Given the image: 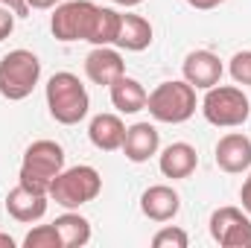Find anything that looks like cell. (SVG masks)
Listing matches in <instances>:
<instances>
[{"mask_svg": "<svg viewBox=\"0 0 251 248\" xmlns=\"http://www.w3.org/2000/svg\"><path fill=\"white\" fill-rule=\"evenodd\" d=\"M111 3H117V6H126V9H131V6H140L143 0H111Z\"/></svg>", "mask_w": 251, "mask_h": 248, "instance_id": "cell-29", "label": "cell"}, {"mask_svg": "<svg viewBox=\"0 0 251 248\" xmlns=\"http://www.w3.org/2000/svg\"><path fill=\"white\" fill-rule=\"evenodd\" d=\"M53 225H56V231H59V237H62V248H82V246L91 243V222H88L82 213L67 210V213H62Z\"/></svg>", "mask_w": 251, "mask_h": 248, "instance_id": "cell-20", "label": "cell"}, {"mask_svg": "<svg viewBox=\"0 0 251 248\" xmlns=\"http://www.w3.org/2000/svg\"><path fill=\"white\" fill-rule=\"evenodd\" d=\"M216 167L228 175H240L251 167V137L243 131H228L216 143Z\"/></svg>", "mask_w": 251, "mask_h": 248, "instance_id": "cell-10", "label": "cell"}, {"mask_svg": "<svg viewBox=\"0 0 251 248\" xmlns=\"http://www.w3.org/2000/svg\"><path fill=\"white\" fill-rule=\"evenodd\" d=\"M85 76L94 85H114L120 76H126V62L114 47H94L85 56Z\"/></svg>", "mask_w": 251, "mask_h": 248, "instance_id": "cell-12", "label": "cell"}, {"mask_svg": "<svg viewBox=\"0 0 251 248\" xmlns=\"http://www.w3.org/2000/svg\"><path fill=\"white\" fill-rule=\"evenodd\" d=\"M62 0H26V6L29 9H56Z\"/></svg>", "mask_w": 251, "mask_h": 248, "instance_id": "cell-27", "label": "cell"}, {"mask_svg": "<svg viewBox=\"0 0 251 248\" xmlns=\"http://www.w3.org/2000/svg\"><path fill=\"white\" fill-rule=\"evenodd\" d=\"M62 170H64V149L62 146L56 140H35L24 152L18 181L24 187L41 190V193L50 196V184L56 181V175Z\"/></svg>", "mask_w": 251, "mask_h": 248, "instance_id": "cell-2", "label": "cell"}, {"mask_svg": "<svg viewBox=\"0 0 251 248\" xmlns=\"http://www.w3.org/2000/svg\"><path fill=\"white\" fill-rule=\"evenodd\" d=\"M24 248H62V237L56 225H35L24 237Z\"/></svg>", "mask_w": 251, "mask_h": 248, "instance_id": "cell-21", "label": "cell"}, {"mask_svg": "<svg viewBox=\"0 0 251 248\" xmlns=\"http://www.w3.org/2000/svg\"><path fill=\"white\" fill-rule=\"evenodd\" d=\"M152 246L155 248H187L190 237L184 228H176V225H164L155 237H152Z\"/></svg>", "mask_w": 251, "mask_h": 248, "instance_id": "cell-22", "label": "cell"}, {"mask_svg": "<svg viewBox=\"0 0 251 248\" xmlns=\"http://www.w3.org/2000/svg\"><path fill=\"white\" fill-rule=\"evenodd\" d=\"M181 73H184V79L196 91H207V88H213V85L222 82L225 67H222L216 53H210V50H193V53H187V59L181 64Z\"/></svg>", "mask_w": 251, "mask_h": 248, "instance_id": "cell-11", "label": "cell"}, {"mask_svg": "<svg viewBox=\"0 0 251 248\" xmlns=\"http://www.w3.org/2000/svg\"><path fill=\"white\" fill-rule=\"evenodd\" d=\"M102 190V175L88 167V164H79V167H70L62 170L56 175V181L50 184V198L64 207V210H76L88 201H94Z\"/></svg>", "mask_w": 251, "mask_h": 248, "instance_id": "cell-6", "label": "cell"}, {"mask_svg": "<svg viewBox=\"0 0 251 248\" xmlns=\"http://www.w3.org/2000/svg\"><path fill=\"white\" fill-rule=\"evenodd\" d=\"M117 29H120V12L111 9V6H97L94 24H91L85 41L94 44V47H111L114 38H117Z\"/></svg>", "mask_w": 251, "mask_h": 248, "instance_id": "cell-19", "label": "cell"}, {"mask_svg": "<svg viewBox=\"0 0 251 248\" xmlns=\"http://www.w3.org/2000/svg\"><path fill=\"white\" fill-rule=\"evenodd\" d=\"M47 201H50L47 193L32 190V187H24L21 181H18V187H12L6 193V210H9V216L15 222H24V225L38 222L47 213Z\"/></svg>", "mask_w": 251, "mask_h": 248, "instance_id": "cell-9", "label": "cell"}, {"mask_svg": "<svg viewBox=\"0 0 251 248\" xmlns=\"http://www.w3.org/2000/svg\"><path fill=\"white\" fill-rule=\"evenodd\" d=\"M41 79V62L32 50H12L0 59V97L9 102L26 99Z\"/></svg>", "mask_w": 251, "mask_h": 248, "instance_id": "cell-4", "label": "cell"}, {"mask_svg": "<svg viewBox=\"0 0 251 248\" xmlns=\"http://www.w3.org/2000/svg\"><path fill=\"white\" fill-rule=\"evenodd\" d=\"M47 108L50 117L62 125H76L82 123L91 111V97L88 88L79 82L76 73H53L47 82Z\"/></svg>", "mask_w": 251, "mask_h": 248, "instance_id": "cell-1", "label": "cell"}, {"mask_svg": "<svg viewBox=\"0 0 251 248\" xmlns=\"http://www.w3.org/2000/svg\"><path fill=\"white\" fill-rule=\"evenodd\" d=\"M187 3L193 6V9H201V12H207V9H216L222 0H187Z\"/></svg>", "mask_w": 251, "mask_h": 248, "instance_id": "cell-28", "label": "cell"}, {"mask_svg": "<svg viewBox=\"0 0 251 248\" xmlns=\"http://www.w3.org/2000/svg\"><path fill=\"white\" fill-rule=\"evenodd\" d=\"M149 114L158 123H187L190 117L196 114V88L190 85L187 79H173V82H161L149 99H146Z\"/></svg>", "mask_w": 251, "mask_h": 248, "instance_id": "cell-3", "label": "cell"}, {"mask_svg": "<svg viewBox=\"0 0 251 248\" xmlns=\"http://www.w3.org/2000/svg\"><path fill=\"white\" fill-rule=\"evenodd\" d=\"M158 167H161V173H164L167 178H173V181L190 178V175L196 173V167H199V152H196V146H190L184 140L170 143V146L158 155Z\"/></svg>", "mask_w": 251, "mask_h": 248, "instance_id": "cell-15", "label": "cell"}, {"mask_svg": "<svg viewBox=\"0 0 251 248\" xmlns=\"http://www.w3.org/2000/svg\"><path fill=\"white\" fill-rule=\"evenodd\" d=\"M240 201H243V210L251 216V175L243 181V187H240Z\"/></svg>", "mask_w": 251, "mask_h": 248, "instance_id": "cell-25", "label": "cell"}, {"mask_svg": "<svg viewBox=\"0 0 251 248\" xmlns=\"http://www.w3.org/2000/svg\"><path fill=\"white\" fill-rule=\"evenodd\" d=\"M88 137L100 152H117L123 149L126 123L120 120V114H97L88 125Z\"/></svg>", "mask_w": 251, "mask_h": 248, "instance_id": "cell-17", "label": "cell"}, {"mask_svg": "<svg viewBox=\"0 0 251 248\" xmlns=\"http://www.w3.org/2000/svg\"><path fill=\"white\" fill-rule=\"evenodd\" d=\"M94 15H97V3H91V0H67V3L56 6V12L50 18V29L64 44L85 41L88 29L94 24Z\"/></svg>", "mask_w": 251, "mask_h": 248, "instance_id": "cell-7", "label": "cell"}, {"mask_svg": "<svg viewBox=\"0 0 251 248\" xmlns=\"http://www.w3.org/2000/svg\"><path fill=\"white\" fill-rule=\"evenodd\" d=\"M228 73L237 85H251V50L234 53V59L228 64Z\"/></svg>", "mask_w": 251, "mask_h": 248, "instance_id": "cell-23", "label": "cell"}, {"mask_svg": "<svg viewBox=\"0 0 251 248\" xmlns=\"http://www.w3.org/2000/svg\"><path fill=\"white\" fill-rule=\"evenodd\" d=\"M210 237L222 248H251V216L240 207H216L210 213Z\"/></svg>", "mask_w": 251, "mask_h": 248, "instance_id": "cell-8", "label": "cell"}, {"mask_svg": "<svg viewBox=\"0 0 251 248\" xmlns=\"http://www.w3.org/2000/svg\"><path fill=\"white\" fill-rule=\"evenodd\" d=\"M161 149V134L152 123H134L126 128L123 137V155L131 164H146L149 158H155Z\"/></svg>", "mask_w": 251, "mask_h": 248, "instance_id": "cell-14", "label": "cell"}, {"mask_svg": "<svg viewBox=\"0 0 251 248\" xmlns=\"http://www.w3.org/2000/svg\"><path fill=\"white\" fill-rule=\"evenodd\" d=\"M108 91H111V102H114V108H117L120 114H137V111L146 108L149 94H146V88H143L137 79H131V76H120L114 85H108Z\"/></svg>", "mask_w": 251, "mask_h": 248, "instance_id": "cell-18", "label": "cell"}, {"mask_svg": "<svg viewBox=\"0 0 251 248\" xmlns=\"http://www.w3.org/2000/svg\"><path fill=\"white\" fill-rule=\"evenodd\" d=\"M140 210L152 222H173L181 210V196L170 184H152L140 196Z\"/></svg>", "mask_w": 251, "mask_h": 248, "instance_id": "cell-13", "label": "cell"}, {"mask_svg": "<svg viewBox=\"0 0 251 248\" xmlns=\"http://www.w3.org/2000/svg\"><path fill=\"white\" fill-rule=\"evenodd\" d=\"M15 12L12 9H6V6H0V41H6L9 35H12V29H15Z\"/></svg>", "mask_w": 251, "mask_h": 248, "instance_id": "cell-24", "label": "cell"}, {"mask_svg": "<svg viewBox=\"0 0 251 248\" xmlns=\"http://www.w3.org/2000/svg\"><path fill=\"white\" fill-rule=\"evenodd\" d=\"M201 114L216 128H240L251 117V102L237 85H213L201 99Z\"/></svg>", "mask_w": 251, "mask_h": 248, "instance_id": "cell-5", "label": "cell"}, {"mask_svg": "<svg viewBox=\"0 0 251 248\" xmlns=\"http://www.w3.org/2000/svg\"><path fill=\"white\" fill-rule=\"evenodd\" d=\"M0 248H15V240L6 237V234H0Z\"/></svg>", "mask_w": 251, "mask_h": 248, "instance_id": "cell-30", "label": "cell"}, {"mask_svg": "<svg viewBox=\"0 0 251 248\" xmlns=\"http://www.w3.org/2000/svg\"><path fill=\"white\" fill-rule=\"evenodd\" d=\"M0 6H6V9H12L18 18H24L26 12H29V6H26V0H0Z\"/></svg>", "mask_w": 251, "mask_h": 248, "instance_id": "cell-26", "label": "cell"}, {"mask_svg": "<svg viewBox=\"0 0 251 248\" xmlns=\"http://www.w3.org/2000/svg\"><path fill=\"white\" fill-rule=\"evenodd\" d=\"M152 35L155 29L143 15H120V29H117L114 44L126 53H143L152 44Z\"/></svg>", "mask_w": 251, "mask_h": 248, "instance_id": "cell-16", "label": "cell"}]
</instances>
